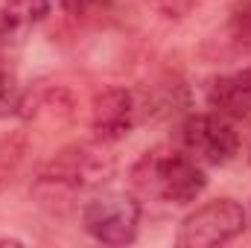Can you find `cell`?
Wrapping results in <instances>:
<instances>
[{
	"label": "cell",
	"mask_w": 251,
	"mask_h": 248,
	"mask_svg": "<svg viewBox=\"0 0 251 248\" xmlns=\"http://www.w3.org/2000/svg\"><path fill=\"white\" fill-rule=\"evenodd\" d=\"M137 105H140V120H158V117H173L190 105V91L181 76L164 73L152 79L146 88L134 91Z\"/></svg>",
	"instance_id": "cell-8"
},
{
	"label": "cell",
	"mask_w": 251,
	"mask_h": 248,
	"mask_svg": "<svg viewBox=\"0 0 251 248\" xmlns=\"http://www.w3.org/2000/svg\"><path fill=\"white\" fill-rule=\"evenodd\" d=\"M204 99L216 114H222L228 120L251 117V67L213 76L204 88Z\"/></svg>",
	"instance_id": "cell-7"
},
{
	"label": "cell",
	"mask_w": 251,
	"mask_h": 248,
	"mask_svg": "<svg viewBox=\"0 0 251 248\" xmlns=\"http://www.w3.org/2000/svg\"><path fill=\"white\" fill-rule=\"evenodd\" d=\"M140 123V105L134 91L128 88H105L91 102V131L94 140L111 146L131 134V128Z\"/></svg>",
	"instance_id": "cell-6"
},
{
	"label": "cell",
	"mask_w": 251,
	"mask_h": 248,
	"mask_svg": "<svg viewBox=\"0 0 251 248\" xmlns=\"http://www.w3.org/2000/svg\"><path fill=\"white\" fill-rule=\"evenodd\" d=\"M59 6H62L67 15H73V18H85V15H91L97 6H102V0H56Z\"/></svg>",
	"instance_id": "cell-14"
},
{
	"label": "cell",
	"mask_w": 251,
	"mask_h": 248,
	"mask_svg": "<svg viewBox=\"0 0 251 248\" xmlns=\"http://www.w3.org/2000/svg\"><path fill=\"white\" fill-rule=\"evenodd\" d=\"M21 105H24V88H21L18 76L0 64V120L18 117Z\"/></svg>",
	"instance_id": "cell-12"
},
{
	"label": "cell",
	"mask_w": 251,
	"mask_h": 248,
	"mask_svg": "<svg viewBox=\"0 0 251 248\" xmlns=\"http://www.w3.org/2000/svg\"><path fill=\"white\" fill-rule=\"evenodd\" d=\"M114 175V158L100 140H82L59 149L35 173V193L41 198H64L76 193H91L108 184Z\"/></svg>",
	"instance_id": "cell-2"
},
{
	"label": "cell",
	"mask_w": 251,
	"mask_h": 248,
	"mask_svg": "<svg viewBox=\"0 0 251 248\" xmlns=\"http://www.w3.org/2000/svg\"><path fill=\"white\" fill-rule=\"evenodd\" d=\"M0 44H3V38H0Z\"/></svg>",
	"instance_id": "cell-16"
},
{
	"label": "cell",
	"mask_w": 251,
	"mask_h": 248,
	"mask_svg": "<svg viewBox=\"0 0 251 248\" xmlns=\"http://www.w3.org/2000/svg\"><path fill=\"white\" fill-rule=\"evenodd\" d=\"M181 146L201 167H225L240 152L234 120L222 114H190L181 123Z\"/></svg>",
	"instance_id": "cell-5"
},
{
	"label": "cell",
	"mask_w": 251,
	"mask_h": 248,
	"mask_svg": "<svg viewBox=\"0 0 251 248\" xmlns=\"http://www.w3.org/2000/svg\"><path fill=\"white\" fill-rule=\"evenodd\" d=\"M47 15H50V0H3V6H0L3 44L24 41Z\"/></svg>",
	"instance_id": "cell-10"
},
{
	"label": "cell",
	"mask_w": 251,
	"mask_h": 248,
	"mask_svg": "<svg viewBox=\"0 0 251 248\" xmlns=\"http://www.w3.org/2000/svg\"><path fill=\"white\" fill-rule=\"evenodd\" d=\"M225 38L237 53L251 56V0H237L225 18Z\"/></svg>",
	"instance_id": "cell-11"
},
{
	"label": "cell",
	"mask_w": 251,
	"mask_h": 248,
	"mask_svg": "<svg viewBox=\"0 0 251 248\" xmlns=\"http://www.w3.org/2000/svg\"><path fill=\"white\" fill-rule=\"evenodd\" d=\"M0 246H21V240H9L6 237V240H0Z\"/></svg>",
	"instance_id": "cell-15"
},
{
	"label": "cell",
	"mask_w": 251,
	"mask_h": 248,
	"mask_svg": "<svg viewBox=\"0 0 251 248\" xmlns=\"http://www.w3.org/2000/svg\"><path fill=\"white\" fill-rule=\"evenodd\" d=\"M82 228L102 246H131L140 228V198L134 193H97L82 207Z\"/></svg>",
	"instance_id": "cell-4"
},
{
	"label": "cell",
	"mask_w": 251,
	"mask_h": 248,
	"mask_svg": "<svg viewBox=\"0 0 251 248\" xmlns=\"http://www.w3.org/2000/svg\"><path fill=\"white\" fill-rule=\"evenodd\" d=\"M155 6H158V12H164L167 18H187L190 12L201 3V0H152Z\"/></svg>",
	"instance_id": "cell-13"
},
{
	"label": "cell",
	"mask_w": 251,
	"mask_h": 248,
	"mask_svg": "<svg viewBox=\"0 0 251 248\" xmlns=\"http://www.w3.org/2000/svg\"><path fill=\"white\" fill-rule=\"evenodd\" d=\"M21 117L26 120H41L50 125H67L73 120V99L64 88H35V91H24V105H21Z\"/></svg>",
	"instance_id": "cell-9"
},
{
	"label": "cell",
	"mask_w": 251,
	"mask_h": 248,
	"mask_svg": "<svg viewBox=\"0 0 251 248\" xmlns=\"http://www.w3.org/2000/svg\"><path fill=\"white\" fill-rule=\"evenodd\" d=\"M128 184L137 198L190 204L204 193L207 173L187 152H178L170 146H155L134 161V167L128 173Z\"/></svg>",
	"instance_id": "cell-1"
},
{
	"label": "cell",
	"mask_w": 251,
	"mask_h": 248,
	"mask_svg": "<svg viewBox=\"0 0 251 248\" xmlns=\"http://www.w3.org/2000/svg\"><path fill=\"white\" fill-rule=\"evenodd\" d=\"M249 225L246 207L237 198H213L204 201L201 207H196L193 213L184 216V222L178 225L176 234V246L178 248H216L234 243Z\"/></svg>",
	"instance_id": "cell-3"
}]
</instances>
